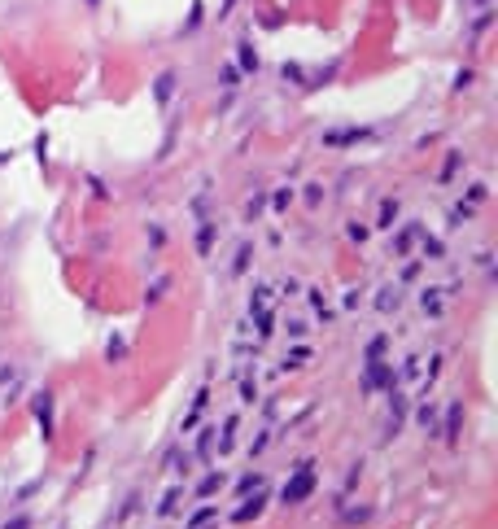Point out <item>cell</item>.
I'll return each instance as SVG.
<instances>
[{"label":"cell","mask_w":498,"mask_h":529,"mask_svg":"<svg viewBox=\"0 0 498 529\" xmlns=\"http://www.w3.org/2000/svg\"><path fill=\"white\" fill-rule=\"evenodd\" d=\"M424 311H429V315H437V311H442V306H437V293H424Z\"/></svg>","instance_id":"obj_19"},{"label":"cell","mask_w":498,"mask_h":529,"mask_svg":"<svg viewBox=\"0 0 498 529\" xmlns=\"http://www.w3.org/2000/svg\"><path fill=\"white\" fill-rule=\"evenodd\" d=\"M236 53H241V66H245V70H258V53H254L249 44H241Z\"/></svg>","instance_id":"obj_13"},{"label":"cell","mask_w":498,"mask_h":529,"mask_svg":"<svg viewBox=\"0 0 498 529\" xmlns=\"http://www.w3.org/2000/svg\"><path fill=\"white\" fill-rule=\"evenodd\" d=\"M263 508H267V495H263V490H258V495H254V499H245V503H241V508H236V512H232V521H254V516H258V512H263Z\"/></svg>","instance_id":"obj_4"},{"label":"cell","mask_w":498,"mask_h":529,"mask_svg":"<svg viewBox=\"0 0 498 529\" xmlns=\"http://www.w3.org/2000/svg\"><path fill=\"white\" fill-rule=\"evenodd\" d=\"M210 245H215V227H201V232H197V249H201V254H210Z\"/></svg>","instance_id":"obj_10"},{"label":"cell","mask_w":498,"mask_h":529,"mask_svg":"<svg viewBox=\"0 0 498 529\" xmlns=\"http://www.w3.org/2000/svg\"><path fill=\"white\" fill-rule=\"evenodd\" d=\"M363 390H394V368H389V363H381V359H367Z\"/></svg>","instance_id":"obj_2"},{"label":"cell","mask_w":498,"mask_h":529,"mask_svg":"<svg viewBox=\"0 0 498 529\" xmlns=\"http://www.w3.org/2000/svg\"><path fill=\"white\" fill-rule=\"evenodd\" d=\"M267 289H258V293H254V302H249V315H267Z\"/></svg>","instance_id":"obj_11"},{"label":"cell","mask_w":498,"mask_h":529,"mask_svg":"<svg viewBox=\"0 0 498 529\" xmlns=\"http://www.w3.org/2000/svg\"><path fill=\"white\" fill-rule=\"evenodd\" d=\"M215 521H219V508H197L193 516H188V525H184V529H210Z\"/></svg>","instance_id":"obj_6"},{"label":"cell","mask_w":498,"mask_h":529,"mask_svg":"<svg viewBox=\"0 0 498 529\" xmlns=\"http://www.w3.org/2000/svg\"><path fill=\"white\" fill-rule=\"evenodd\" d=\"M385 346H389V341H385V337H376V341H372V346H367V359H381V354H385Z\"/></svg>","instance_id":"obj_16"},{"label":"cell","mask_w":498,"mask_h":529,"mask_svg":"<svg viewBox=\"0 0 498 529\" xmlns=\"http://www.w3.org/2000/svg\"><path fill=\"white\" fill-rule=\"evenodd\" d=\"M311 495H315V468H311V464H302L298 473H293L289 481H284L280 499H284V503H289V508H293V503H306Z\"/></svg>","instance_id":"obj_1"},{"label":"cell","mask_w":498,"mask_h":529,"mask_svg":"<svg viewBox=\"0 0 498 529\" xmlns=\"http://www.w3.org/2000/svg\"><path fill=\"white\" fill-rule=\"evenodd\" d=\"M35 420H40L44 438H53V398L49 394H35Z\"/></svg>","instance_id":"obj_3"},{"label":"cell","mask_w":498,"mask_h":529,"mask_svg":"<svg viewBox=\"0 0 498 529\" xmlns=\"http://www.w3.org/2000/svg\"><path fill=\"white\" fill-rule=\"evenodd\" d=\"M223 486V477H215V473H210V477H201V486H197V495L201 499H210V495H215V490Z\"/></svg>","instance_id":"obj_9"},{"label":"cell","mask_w":498,"mask_h":529,"mask_svg":"<svg viewBox=\"0 0 498 529\" xmlns=\"http://www.w3.org/2000/svg\"><path fill=\"white\" fill-rule=\"evenodd\" d=\"M459 420H464V412H459V403H450V412H446V433H442L446 442L459 438Z\"/></svg>","instance_id":"obj_7"},{"label":"cell","mask_w":498,"mask_h":529,"mask_svg":"<svg viewBox=\"0 0 498 529\" xmlns=\"http://www.w3.org/2000/svg\"><path fill=\"white\" fill-rule=\"evenodd\" d=\"M5 529H31V516H14V521H9Z\"/></svg>","instance_id":"obj_20"},{"label":"cell","mask_w":498,"mask_h":529,"mask_svg":"<svg viewBox=\"0 0 498 529\" xmlns=\"http://www.w3.org/2000/svg\"><path fill=\"white\" fill-rule=\"evenodd\" d=\"M363 136H367V131H359V127H354V131H332L328 144H346V140H363Z\"/></svg>","instance_id":"obj_12"},{"label":"cell","mask_w":498,"mask_h":529,"mask_svg":"<svg viewBox=\"0 0 498 529\" xmlns=\"http://www.w3.org/2000/svg\"><path fill=\"white\" fill-rule=\"evenodd\" d=\"M245 267H249V245H241V249H236V262H232V271H236V275H241Z\"/></svg>","instance_id":"obj_15"},{"label":"cell","mask_w":498,"mask_h":529,"mask_svg":"<svg viewBox=\"0 0 498 529\" xmlns=\"http://www.w3.org/2000/svg\"><path fill=\"white\" fill-rule=\"evenodd\" d=\"M180 495H184L180 486H171V490H166V495H162V503H158V516H171V512H175V503H180Z\"/></svg>","instance_id":"obj_8"},{"label":"cell","mask_w":498,"mask_h":529,"mask_svg":"<svg viewBox=\"0 0 498 529\" xmlns=\"http://www.w3.org/2000/svg\"><path fill=\"white\" fill-rule=\"evenodd\" d=\"M376 306H381V311H389V306H398V297H394V289H385V293H381V302H376Z\"/></svg>","instance_id":"obj_18"},{"label":"cell","mask_w":498,"mask_h":529,"mask_svg":"<svg viewBox=\"0 0 498 529\" xmlns=\"http://www.w3.org/2000/svg\"><path fill=\"white\" fill-rule=\"evenodd\" d=\"M88 5H97V0H88Z\"/></svg>","instance_id":"obj_21"},{"label":"cell","mask_w":498,"mask_h":529,"mask_svg":"<svg viewBox=\"0 0 498 529\" xmlns=\"http://www.w3.org/2000/svg\"><path fill=\"white\" fill-rule=\"evenodd\" d=\"M171 92H175V70H162L158 83H153V96H158V105L171 101Z\"/></svg>","instance_id":"obj_5"},{"label":"cell","mask_w":498,"mask_h":529,"mask_svg":"<svg viewBox=\"0 0 498 529\" xmlns=\"http://www.w3.org/2000/svg\"><path fill=\"white\" fill-rule=\"evenodd\" d=\"M394 214H398V201H381V227L394 223Z\"/></svg>","instance_id":"obj_14"},{"label":"cell","mask_w":498,"mask_h":529,"mask_svg":"<svg viewBox=\"0 0 498 529\" xmlns=\"http://www.w3.org/2000/svg\"><path fill=\"white\" fill-rule=\"evenodd\" d=\"M258 486H263V477L254 473V477H245V481H241V486H236V490H241V495H249V490H258Z\"/></svg>","instance_id":"obj_17"}]
</instances>
